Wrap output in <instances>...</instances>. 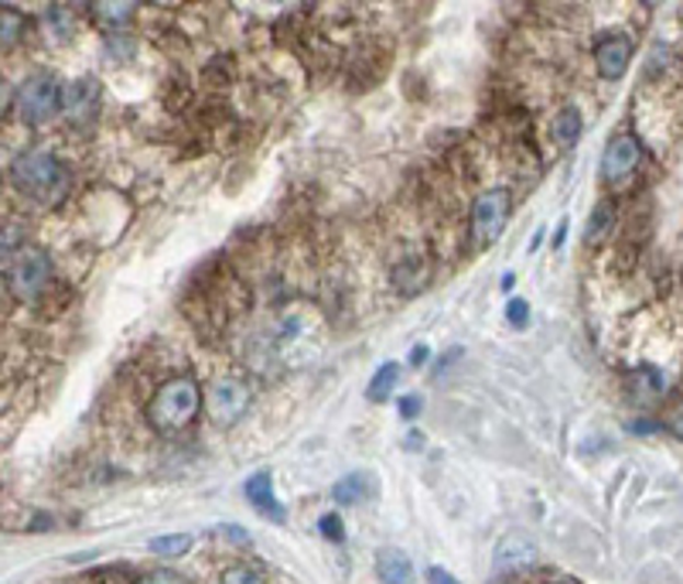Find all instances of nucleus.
<instances>
[{"mask_svg":"<svg viewBox=\"0 0 683 584\" xmlns=\"http://www.w3.org/2000/svg\"><path fill=\"white\" fill-rule=\"evenodd\" d=\"M428 581H431V584H458L448 571H441V568H431V571H428Z\"/></svg>","mask_w":683,"mask_h":584,"instance_id":"obj_25","label":"nucleus"},{"mask_svg":"<svg viewBox=\"0 0 683 584\" xmlns=\"http://www.w3.org/2000/svg\"><path fill=\"white\" fill-rule=\"evenodd\" d=\"M510 219V192L506 188H489L471 202V243L486 250L492 247Z\"/></svg>","mask_w":683,"mask_h":584,"instance_id":"obj_5","label":"nucleus"},{"mask_svg":"<svg viewBox=\"0 0 683 584\" xmlns=\"http://www.w3.org/2000/svg\"><path fill=\"white\" fill-rule=\"evenodd\" d=\"M578 137H581V113L574 106H564L554 121V140L560 148H574Z\"/></svg>","mask_w":683,"mask_h":584,"instance_id":"obj_14","label":"nucleus"},{"mask_svg":"<svg viewBox=\"0 0 683 584\" xmlns=\"http://www.w3.org/2000/svg\"><path fill=\"white\" fill-rule=\"evenodd\" d=\"M93 11H96V18L103 24H127L134 18L137 4H106V0H103V4H96Z\"/></svg>","mask_w":683,"mask_h":584,"instance_id":"obj_18","label":"nucleus"},{"mask_svg":"<svg viewBox=\"0 0 683 584\" xmlns=\"http://www.w3.org/2000/svg\"><path fill=\"white\" fill-rule=\"evenodd\" d=\"M397 379H400V366H397V363H383V366L376 369V376L369 379V400H373V403H383L386 397L394 393Z\"/></svg>","mask_w":683,"mask_h":584,"instance_id":"obj_15","label":"nucleus"},{"mask_svg":"<svg viewBox=\"0 0 683 584\" xmlns=\"http://www.w3.org/2000/svg\"><path fill=\"white\" fill-rule=\"evenodd\" d=\"M421 406H424L421 397H403V400H400V414H403V421H418Z\"/></svg>","mask_w":683,"mask_h":584,"instance_id":"obj_23","label":"nucleus"},{"mask_svg":"<svg viewBox=\"0 0 683 584\" xmlns=\"http://www.w3.org/2000/svg\"><path fill=\"white\" fill-rule=\"evenodd\" d=\"M642 161V148H639V140L629 137V134H618L608 140V148L602 154V179L608 185H618V182H626L629 174L639 168Z\"/></svg>","mask_w":683,"mask_h":584,"instance_id":"obj_7","label":"nucleus"},{"mask_svg":"<svg viewBox=\"0 0 683 584\" xmlns=\"http://www.w3.org/2000/svg\"><path fill=\"white\" fill-rule=\"evenodd\" d=\"M376 577L383 584H410L413 581V568L407 561V553L397 547H383L376 553Z\"/></svg>","mask_w":683,"mask_h":584,"instance_id":"obj_12","label":"nucleus"},{"mask_svg":"<svg viewBox=\"0 0 683 584\" xmlns=\"http://www.w3.org/2000/svg\"><path fill=\"white\" fill-rule=\"evenodd\" d=\"M202 411V390L192 376H174L158 387V393L147 403V421L158 434H178L185 431Z\"/></svg>","mask_w":683,"mask_h":584,"instance_id":"obj_1","label":"nucleus"},{"mask_svg":"<svg viewBox=\"0 0 683 584\" xmlns=\"http://www.w3.org/2000/svg\"><path fill=\"white\" fill-rule=\"evenodd\" d=\"M11 182L18 192L32 198H58L66 188V168L52 151H24L11 164Z\"/></svg>","mask_w":683,"mask_h":584,"instance_id":"obj_2","label":"nucleus"},{"mask_svg":"<svg viewBox=\"0 0 683 584\" xmlns=\"http://www.w3.org/2000/svg\"><path fill=\"white\" fill-rule=\"evenodd\" d=\"M421 445H424V434H418V431H410V434H407V448H410V451H418Z\"/></svg>","mask_w":683,"mask_h":584,"instance_id":"obj_27","label":"nucleus"},{"mask_svg":"<svg viewBox=\"0 0 683 584\" xmlns=\"http://www.w3.org/2000/svg\"><path fill=\"white\" fill-rule=\"evenodd\" d=\"M189 547H192L189 534H171V537L151 540V553H158V558H182V553H189Z\"/></svg>","mask_w":683,"mask_h":584,"instance_id":"obj_17","label":"nucleus"},{"mask_svg":"<svg viewBox=\"0 0 683 584\" xmlns=\"http://www.w3.org/2000/svg\"><path fill=\"white\" fill-rule=\"evenodd\" d=\"M52 284V256L45 250H21L14 256V264L8 267V287L11 295L24 305L42 301V295Z\"/></svg>","mask_w":683,"mask_h":584,"instance_id":"obj_3","label":"nucleus"},{"mask_svg":"<svg viewBox=\"0 0 683 584\" xmlns=\"http://www.w3.org/2000/svg\"><path fill=\"white\" fill-rule=\"evenodd\" d=\"M550 584H560V581H550Z\"/></svg>","mask_w":683,"mask_h":584,"instance_id":"obj_30","label":"nucleus"},{"mask_svg":"<svg viewBox=\"0 0 683 584\" xmlns=\"http://www.w3.org/2000/svg\"><path fill=\"white\" fill-rule=\"evenodd\" d=\"M219 530H223L226 537H232V540H240V543H247V534H243L240 527H219Z\"/></svg>","mask_w":683,"mask_h":584,"instance_id":"obj_28","label":"nucleus"},{"mask_svg":"<svg viewBox=\"0 0 683 584\" xmlns=\"http://www.w3.org/2000/svg\"><path fill=\"white\" fill-rule=\"evenodd\" d=\"M424 359H428V348H424V345H418V348H413V353H410V363H413V366H421Z\"/></svg>","mask_w":683,"mask_h":584,"instance_id":"obj_29","label":"nucleus"},{"mask_svg":"<svg viewBox=\"0 0 683 584\" xmlns=\"http://www.w3.org/2000/svg\"><path fill=\"white\" fill-rule=\"evenodd\" d=\"M533 561H537V547H533V540H526L523 534H510L502 537L496 543V561L492 568L502 574V571H520V568H530Z\"/></svg>","mask_w":683,"mask_h":584,"instance_id":"obj_10","label":"nucleus"},{"mask_svg":"<svg viewBox=\"0 0 683 584\" xmlns=\"http://www.w3.org/2000/svg\"><path fill=\"white\" fill-rule=\"evenodd\" d=\"M506 318L513 321L516 329H523V325H526V301H510V308H506Z\"/></svg>","mask_w":683,"mask_h":584,"instance_id":"obj_24","label":"nucleus"},{"mask_svg":"<svg viewBox=\"0 0 683 584\" xmlns=\"http://www.w3.org/2000/svg\"><path fill=\"white\" fill-rule=\"evenodd\" d=\"M62 113L79 127L93 124L96 113H100V85L93 79H79V82L66 85L62 90Z\"/></svg>","mask_w":683,"mask_h":584,"instance_id":"obj_8","label":"nucleus"},{"mask_svg":"<svg viewBox=\"0 0 683 584\" xmlns=\"http://www.w3.org/2000/svg\"><path fill=\"white\" fill-rule=\"evenodd\" d=\"M62 110V90L52 76H32L21 82L18 90V113L24 116L27 124H45L52 116Z\"/></svg>","mask_w":683,"mask_h":584,"instance_id":"obj_6","label":"nucleus"},{"mask_svg":"<svg viewBox=\"0 0 683 584\" xmlns=\"http://www.w3.org/2000/svg\"><path fill=\"white\" fill-rule=\"evenodd\" d=\"M670 431L683 437V403H680V406H676V411L670 414Z\"/></svg>","mask_w":683,"mask_h":584,"instance_id":"obj_26","label":"nucleus"},{"mask_svg":"<svg viewBox=\"0 0 683 584\" xmlns=\"http://www.w3.org/2000/svg\"><path fill=\"white\" fill-rule=\"evenodd\" d=\"M612 229H615V209H612V202H599V206L591 209V216H588L584 243L588 247H599Z\"/></svg>","mask_w":683,"mask_h":584,"instance_id":"obj_13","label":"nucleus"},{"mask_svg":"<svg viewBox=\"0 0 683 584\" xmlns=\"http://www.w3.org/2000/svg\"><path fill=\"white\" fill-rule=\"evenodd\" d=\"M366 492H369V482H366V476H363V472H352V476H345V479L332 489L335 503H342V506L363 503V500H366Z\"/></svg>","mask_w":683,"mask_h":584,"instance_id":"obj_16","label":"nucleus"},{"mask_svg":"<svg viewBox=\"0 0 683 584\" xmlns=\"http://www.w3.org/2000/svg\"><path fill=\"white\" fill-rule=\"evenodd\" d=\"M633 62V42L626 35H605L595 45V66L602 79H622Z\"/></svg>","mask_w":683,"mask_h":584,"instance_id":"obj_9","label":"nucleus"},{"mask_svg":"<svg viewBox=\"0 0 683 584\" xmlns=\"http://www.w3.org/2000/svg\"><path fill=\"white\" fill-rule=\"evenodd\" d=\"M137 584H189L182 574H174V571H151V574H144Z\"/></svg>","mask_w":683,"mask_h":584,"instance_id":"obj_22","label":"nucleus"},{"mask_svg":"<svg viewBox=\"0 0 683 584\" xmlns=\"http://www.w3.org/2000/svg\"><path fill=\"white\" fill-rule=\"evenodd\" d=\"M318 530H321L325 540H335V543L345 537V527H342V519H339L335 513H325V516L318 519Z\"/></svg>","mask_w":683,"mask_h":584,"instance_id":"obj_21","label":"nucleus"},{"mask_svg":"<svg viewBox=\"0 0 683 584\" xmlns=\"http://www.w3.org/2000/svg\"><path fill=\"white\" fill-rule=\"evenodd\" d=\"M250 400H253V393H250L247 379L226 373V376H216L209 390H205V414H209L213 424L229 427L250 411Z\"/></svg>","mask_w":683,"mask_h":584,"instance_id":"obj_4","label":"nucleus"},{"mask_svg":"<svg viewBox=\"0 0 683 584\" xmlns=\"http://www.w3.org/2000/svg\"><path fill=\"white\" fill-rule=\"evenodd\" d=\"M247 500H250L253 509L263 513L266 519H274V523H284V519H287V509L277 503V495H274V479L266 476V472H257V476L247 482Z\"/></svg>","mask_w":683,"mask_h":584,"instance_id":"obj_11","label":"nucleus"},{"mask_svg":"<svg viewBox=\"0 0 683 584\" xmlns=\"http://www.w3.org/2000/svg\"><path fill=\"white\" fill-rule=\"evenodd\" d=\"M0 21H4V48L18 45V42H21V27H24V18H21L14 8H4V11H0Z\"/></svg>","mask_w":683,"mask_h":584,"instance_id":"obj_20","label":"nucleus"},{"mask_svg":"<svg viewBox=\"0 0 683 584\" xmlns=\"http://www.w3.org/2000/svg\"><path fill=\"white\" fill-rule=\"evenodd\" d=\"M223 584H263V571L253 564H232L223 574Z\"/></svg>","mask_w":683,"mask_h":584,"instance_id":"obj_19","label":"nucleus"}]
</instances>
